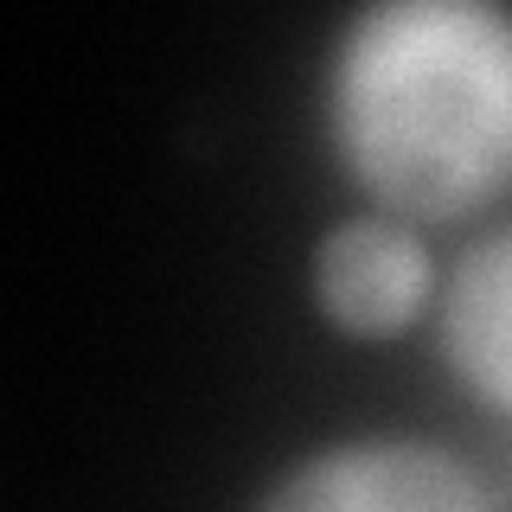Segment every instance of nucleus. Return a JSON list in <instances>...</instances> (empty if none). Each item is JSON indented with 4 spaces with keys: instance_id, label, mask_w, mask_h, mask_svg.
<instances>
[{
    "instance_id": "nucleus-1",
    "label": "nucleus",
    "mask_w": 512,
    "mask_h": 512,
    "mask_svg": "<svg viewBox=\"0 0 512 512\" xmlns=\"http://www.w3.org/2000/svg\"><path fill=\"white\" fill-rule=\"evenodd\" d=\"M327 141L391 218L448 224L512 192V7L378 0L327 58Z\"/></svg>"
},
{
    "instance_id": "nucleus-2",
    "label": "nucleus",
    "mask_w": 512,
    "mask_h": 512,
    "mask_svg": "<svg viewBox=\"0 0 512 512\" xmlns=\"http://www.w3.org/2000/svg\"><path fill=\"white\" fill-rule=\"evenodd\" d=\"M256 512H493V493L429 436H352L301 455Z\"/></svg>"
},
{
    "instance_id": "nucleus-3",
    "label": "nucleus",
    "mask_w": 512,
    "mask_h": 512,
    "mask_svg": "<svg viewBox=\"0 0 512 512\" xmlns=\"http://www.w3.org/2000/svg\"><path fill=\"white\" fill-rule=\"evenodd\" d=\"M314 308L346 340H397L436 308L442 276L423 231L391 212H352L314 244Z\"/></svg>"
},
{
    "instance_id": "nucleus-4",
    "label": "nucleus",
    "mask_w": 512,
    "mask_h": 512,
    "mask_svg": "<svg viewBox=\"0 0 512 512\" xmlns=\"http://www.w3.org/2000/svg\"><path fill=\"white\" fill-rule=\"evenodd\" d=\"M436 333L461 391L512 416V224H493L455 256L436 295Z\"/></svg>"
}]
</instances>
